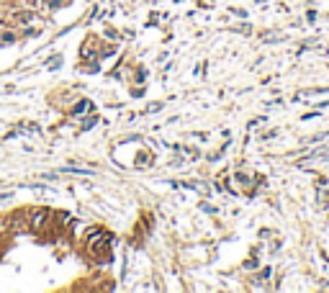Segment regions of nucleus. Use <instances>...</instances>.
<instances>
[{
	"mask_svg": "<svg viewBox=\"0 0 329 293\" xmlns=\"http://www.w3.org/2000/svg\"><path fill=\"white\" fill-rule=\"evenodd\" d=\"M232 13L239 16V18H247V11H242V8H232Z\"/></svg>",
	"mask_w": 329,
	"mask_h": 293,
	"instance_id": "20e7f679",
	"label": "nucleus"
},
{
	"mask_svg": "<svg viewBox=\"0 0 329 293\" xmlns=\"http://www.w3.org/2000/svg\"><path fill=\"white\" fill-rule=\"evenodd\" d=\"M275 134H278V131H265V134L260 136V139H273V136H275Z\"/></svg>",
	"mask_w": 329,
	"mask_h": 293,
	"instance_id": "39448f33",
	"label": "nucleus"
},
{
	"mask_svg": "<svg viewBox=\"0 0 329 293\" xmlns=\"http://www.w3.org/2000/svg\"><path fill=\"white\" fill-rule=\"evenodd\" d=\"M88 108H90V103H88V100H80V103H77L75 108H72V116H80L82 111H88Z\"/></svg>",
	"mask_w": 329,
	"mask_h": 293,
	"instance_id": "f257e3e1",
	"label": "nucleus"
},
{
	"mask_svg": "<svg viewBox=\"0 0 329 293\" xmlns=\"http://www.w3.org/2000/svg\"><path fill=\"white\" fill-rule=\"evenodd\" d=\"M95 124H98V116H90V118H88V121H85V124H82V131L93 129V126H95Z\"/></svg>",
	"mask_w": 329,
	"mask_h": 293,
	"instance_id": "7ed1b4c3",
	"label": "nucleus"
},
{
	"mask_svg": "<svg viewBox=\"0 0 329 293\" xmlns=\"http://www.w3.org/2000/svg\"><path fill=\"white\" fill-rule=\"evenodd\" d=\"M160 111H162V103H149L144 108V113H160Z\"/></svg>",
	"mask_w": 329,
	"mask_h": 293,
	"instance_id": "f03ea898",
	"label": "nucleus"
}]
</instances>
